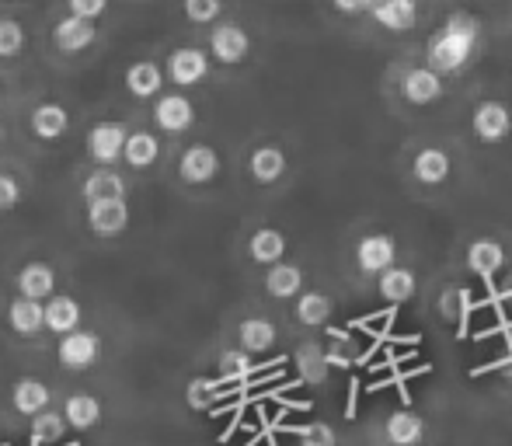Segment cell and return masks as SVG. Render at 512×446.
Returning a JSON list of instances; mask_svg holds the SVG:
<instances>
[{
	"label": "cell",
	"mask_w": 512,
	"mask_h": 446,
	"mask_svg": "<svg viewBox=\"0 0 512 446\" xmlns=\"http://www.w3.org/2000/svg\"><path fill=\"white\" fill-rule=\"evenodd\" d=\"M478 46H481L478 21H474L471 14H453V18H446V25L429 39L425 60H429V67L439 70V74H457V70H464L467 63L474 60Z\"/></svg>",
	"instance_id": "obj_1"
},
{
	"label": "cell",
	"mask_w": 512,
	"mask_h": 446,
	"mask_svg": "<svg viewBox=\"0 0 512 446\" xmlns=\"http://www.w3.org/2000/svg\"><path fill=\"white\" fill-rule=\"evenodd\" d=\"M209 53H213L216 63H223V67H237V63H244L251 53L248 32H244L241 25H234V21H223V25H216L213 35H209Z\"/></svg>",
	"instance_id": "obj_2"
},
{
	"label": "cell",
	"mask_w": 512,
	"mask_h": 446,
	"mask_svg": "<svg viewBox=\"0 0 512 446\" xmlns=\"http://www.w3.org/2000/svg\"><path fill=\"white\" fill-rule=\"evenodd\" d=\"M126 126L122 122H98L95 129L88 133V154L91 161H98L102 168H108V164H115L122 154H126Z\"/></svg>",
	"instance_id": "obj_3"
},
{
	"label": "cell",
	"mask_w": 512,
	"mask_h": 446,
	"mask_svg": "<svg viewBox=\"0 0 512 446\" xmlns=\"http://www.w3.org/2000/svg\"><path fill=\"white\" fill-rule=\"evenodd\" d=\"M98 356H102V338L95 332H70L60 338V363L67 366V370H91V366L98 363Z\"/></svg>",
	"instance_id": "obj_4"
},
{
	"label": "cell",
	"mask_w": 512,
	"mask_h": 446,
	"mask_svg": "<svg viewBox=\"0 0 512 446\" xmlns=\"http://www.w3.org/2000/svg\"><path fill=\"white\" fill-rule=\"evenodd\" d=\"M471 129L481 143H502L512 133V112L502 102H481L471 115Z\"/></svg>",
	"instance_id": "obj_5"
},
{
	"label": "cell",
	"mask_w": 512,
	"mask_h": 446,
	"mask_svg": "<svg viewBox=\"0 0 512 446\" xmlns=\"http://www.w3.org/2000/svg\"><path fill=\"white\" fill-rule=\"evenodd\" d=\"M356 262L363 272L380 276V272H387L391 265H398V244H394L391 234H370L356 244Z\"/></svg>",
	"instance_id": "obj_6"
},
{
	"label": "cell",
	"mask_w": 512,
	"mask_h": 446,
	"mask_svg": "<svg viewBox=\"0 0 512 446\" xmlns=\"http://www.w3.org/2000/svg\"><path fill=\"white\" fill-rule=\"evenodd\" d=\"M88 223L98 237H115L129 227V206L126 199H91L88 203Z\"/></svg>",
	"instance_id": "obj_7"
},
{
	"label": "cell",
	"mask_w": 512,
	"mask_h": 446,
	"mask_svg": "<svg viewBox=\"0 0 512 446\" xmlns=\"http://www.w3.org/2000/svg\"><path fill=\"white\" fill-rule=\"evenodd\" d=\"M178 175L189 185L213 182V178L220 175V154H216L213 147H206V143H196V147L185 150L182 161H178Z\"/></svg>",
	"instance_id": "obj_8"
},
{
	"label": "cell",
	"mask_w": 512,
	"mask_h": 446,
	"mask_svg": "<svg viewBox=\"0 0 512 446\" xmlns=\"http://www.w3.org/2000/svg\"><path fill=\"white\" fill-rule=\"evenodd\" d=\"M206 74H209V56L203 53V49L182 46V49H175V53H171L168 77L178 84V88H192V84H199Z\"/></svg>",
	"instance_id": "obj_9"
},
{
	"label": "cell",
	"mask_w": 512,
	"mask_h": 446,
	"mask_svg": "<svg viewBox=\"0 0 512 446\" xmlns=\"http://www.w3.org/2000/svg\"><path fill=\"white\" fill-rule=\"evenodd\" d=\"M401 95L408 98L411 105H432L443 98V74L432 67H415L405 74L401 81Z\"/></svg>",
	"instance_id": "obj_10"
},
{
	"label": "cell",
	"mask_w": 512,
	"mask_h": 446,
	"mask_svg": "<svg viewBox=\"0 0 512 446\" xmlns=\"http://www.w3.org/2000/svg\"><path fill=\"white\" fill-rule=\"evenodd\" d=\"M98 39V28L91 18H77V14H67L63 21H56L53 28V42L63 49V53H81L91 42Z\"/></svg>",
	"instance_id": "obj_11"
},
{
	"label": "cell",
	"mask_w": 512,
	"mask_h": 446,
	"mask_svg": "<svg viewBox=\"0 0 512 446\" xmlns=\"http://www.w3.org/2000/svg\"><path fill=\"white\" fill-rule=\"evenodd\" d=\"M154 122L164 133H185L196 122V109H192V102L185 95H164L154 105Z\"/></svg>",
	"instance_id": "obj_12"
},
{
	"label": "cell",
	"mask_w": 512,
	"mask_h": 446,
	"mask_svg": "<svg viewBox=\"0 0 512 446\" xmlns=\"http://www.w3.org/2000/svg\"><path fill=\"white\" fill-rule=\"evenodd\" d=\"M7 325L14 328L18 335H39L46 328V304L42 300H32V297H21L7 307Z\"/></svg>",
	"instance_id": "obj_13"
},
{
	"label": "cell",
	"mask_w": 512,
	"mask_h": 446,
	"mask_svg": "<svg viewBox=\"0 0 512 446\" xmlns=\"http://www.w3.org/2000/svg\"><path fill=\"white\" fill-rule=\"evenodd\" d=\"M502 265H506V248H502L499 241H474L471 248H467V269L474 272V276L481 279H492L502 272Z\"/></svg>",
	"instance_id": "obj_14"
},
{
	"label": "cell",
	"mask_w": 512,
	"mask_h": 446,
	"mask_svg": "<svg viewBox=\"0 0 512 446\" xmlns=\"http://www.w3.org/2000/svg\"><path fill=\"white\" fill-rule=\"evenodd\" d=\"M373 18L387 28V32H408L418 21L415 0H377L373 4Z\"/></svg>",
	"instance_id": "obj_15"
},
{
	"label": "cell",
	"mask_w": 512,
	"mask_h": 446,
	"mask_svg": "<svg viewBox=\"0 0 512 446\" xmlns=\"http://www.w3.org/2000/svg\"><path fill=\"white\" fill-rule=\"evenodd\" d=\"M46 328L53 335H70L81 328V304L74 297H49L46 304Z\"/></svg>",
	"instance_id": "obj_16"
},
{
	"label": "cell",
	"mask_w": 512,
	"mask_h": 446,
	"mask_svg": "<svg viewBox=\"0 0 512 446\" xmlns=\"http://www.w3.org/2000/svg\"><path fill=\"white\" fill-rule=\"evenodd\" d=\"M53 286H56V272H53V265H46V262H32L18 272L21 297L46 300V297H53Z\"/></svg>",
	"instance_id": "obj_17"
},
{
	"label": "cell",
	"mask_w": 512,
	"mask_h": 446,
	"mask_svg": "<svg viewBox=\"0 0 512 446\" xmlns=\"http://www.w3.org/2000/svg\"><path fill=\"white\" fill-rule=\"evenodd\" d=\"M450 154L439 147H425L415 154V178L422 185H443L450 178Z\"/></svg>",
	"instance_id": "obj_18"
},
{
	"label": "cell",
	"mask_w": 512,
	"mask_h": 446,
	"mask_svg": "<svg viewBox=\"0 0 512 446\" xmlns=\"http://www.w3.org/2000/svg\"><path fill=\"white\" fill-rule=\"evenodd\" d=\"M300 286H304V272H300V265H290V262L269 265V276H265V290H269V297L290 300L300 293Z\"/></svg>",
	"instance_id": "obj_19"
},
{
	"label": "cell",
	"mask_w": 512,
	"mask_h": 446,
	"mask_svg": "<svg viewBox=\"0 0 512 446\" xmlns=\"http://www.w3.org/2000/svg\"><path fill=\"white\" fill-rule=\"evenodd\" d=\"M415 272L411 269H401V265H391L387 272H380V297L387 300V304H408L411 297H415Z\"/></svg>",
	"instance_id": "obj_20"
},
{
	"label": "cell",
	"mask_w": 512,
	"mask_h": 446,
	"mask_svg": "<svg viewBox=\"0 0 512 446\" xmlns=\"http://www.w3.org/2000/svg\"><path fill=\"white\" fill-rule=\"evenodd\" d=\"M67 126H70V115L56 102H46L32 112V133L39 136V140H60V136L67 133Z\"/></svg>",
	"instance_id": "obj_21"
},
{
	"label": "cell",
	"mask_w": 512,
	"mask_h": 446,
	"mask_svg": "<svg viewBox=\"0 0 512 446\" xmlns=\"http://www.w3.org/2000/svg\"><path fill=\"white\" fill-rule=\"evenodd\" d=\"M248 168H251V178H255V182L272 185L286 175V154L279 147H258L255 154H251Z\"/></svg>",
	"instance_id": "obj_22"
},
{
	"label": "cell",
	"mask_w": 512,
	"mask_h": 446,
	"mask_svg": "<svg viewBox=\"0 0 512 446\" xmlns=\"http://www.w3.org/2000/svg\"><path fill=\"white\" fill-rule=\"evenodd\" d=\"M161 84H164L161 67L150 60H140L126 70V88H129V95H136V98H154L157 91H161Z\"/></svg>",
	"instance_id": "obj_23"
},
{
	"label": "cell",
	"mask_w": 512,
	"mask_h": 446,
	"mask_svg": "<svg viewBox=\"0 0 512 446\" xmlns=\"http://www.w3.org/2000/svg\"><path fill=\"white\" fill-rule=\"evenodd\" d=\"M248 251L258 265H276V262H283V255H286V237L279 234L276 227H262V230H255Z\"/></svg>",
	"instance_id": "obj_24"
},
{
	"label": "cell",
	"mask_w": 512,
	"mask_h": 446,
	"mask_svg": "<svg viewBox=\"0 0 512 446\" xmlns=\"http://www.w3.org/2000/svg\"><path fill=\"white\" fill-rule=\"evenodd\" d=\"M11 398H14V408H18L21 415H39V412H46V405H49V387L35 377H25V380L14 384Z\"/></svg>",
	"instance_id": "obj_25"
},
{
	"label": "cell",
	"mask_w": 512,
	"mask_h": 446,
	"mask_svg": "<svg viewBox=\"0 0 512 446\" xmlns=\"http://www.w3.org/2000/svg\"><path fill=\"white\" fill-rule=\"evenodd\" d=\"M425 436V419H418L415 412H394L387 419V440L394 446H418Z\"/></svg>",
	"instance_id": "obj_26"
},
{
	"label": "cell",
	"mask_w": 512,
	"mask_h": 446,
	"mask_svg": "<svg viewBox=\"0 0 512 446\" xmlns=\"http://www.w3.org/2000/svg\"><path fill=\"white\" fill-rule=\"evenodd\" d=\"M63 415H67L70 426L84 433V429H95L98 419H102V401L91 398V394H74V398H67Z\"/></svg>",
	"instance_id": "obj_27"
},
{
	"label": "cell",
	"mask_w": 512,
	"mask_h": 446,
	"mask_svg": "<svg viewBox=\"0 0 512 446\" xmlns=\"http://www.w3.org/2000/svg\"><path fill=\"white\" fill-rule=\"evenodd\" d=\"M237 335H241V349L248 352H269L272 345H276V325L265 318H248L241 321V328H237Z\"/></svg>",
	"instance_id": "obj_28"
},
{
	"label": "cell",
	"mask_w": 512,
	"mask_h": 446,
	"mask_svg": "<svg viewBox=\"0 0 512 446\" xmlns=\"http://www.w3.org/2000/svg\"><path fill=\"white\" fill-rule=\"evenodd\" d=\"M122 157H126L129 168H150L161 157V143H157L154 133H129L126 154Z\"/></svg>",
	"instance_id": "obj_29"
},
{
	"label": "cell",
	"mask_w": 512,
	"mask_h": 446,
	"mask_svg": "<svg viewBox=\"0 0 512 446\" xmlns=\"http://www.w3.org/2000/svg\"><path fill=\"white\" fill-rule=\"evenodd\" d=\"M331 300L324 297V293H304V297L297 300V321L307 328H324L331 321Z\"/></svg>",
	"instance_id": "obj_30"
},
{
	"label": "cell",
	"mask_w": 512,
	"mask_h": 446,
	"mask_svg": "<svg viewBox=\"0 0 512 446\" xmlns=\"http://www.w3.org/2000/svg\"><path fill=\"white\" fill-rule=\"evenodd\" d=\"M126 196V182H122L115 171H95V175H88V182H84V199H119Z\"/></svg>",
	"instance_id": "obj_31"
},
{
	"label": "cell",
	"mask_w": 512,
	"mask_h": 446,
	"mask_svg": "<svg viewBox=\"0 0 512 446\" xmlns=\"http://www.w3.org/2000/svg\"><path fill=\"white\" fill-rule=\"evenodd\" d=\"M67 415H56V412H39L35 415V426H32V436L35 443H56L67 429Z\"/></svg>",
	"instance_id": "obj_32"
},
{
	"label": "cell",
	"mask_w": 512,
	"mask_h": 446,
	"mask_svg": "<svg viewBox=\"0 0 512 446\" xmlns=\"http://www.w3.org/2000/svg\"><path fill=\"white\" fill-rule=\"evenodd\" d=\"M220 370L227 380H241L248 377L251 370H255V363H251V352L248 349H230L220 356Z\"/></svg>",
	"instance_id": "obj_33"
},
{
	"label": "cell",
	"mask_w": 512,
	"mask_h": 446,
	"mask_svg": "<svg viewBox=\"0 0 512 446\" xmlns=\"http://www.w3.org/2000/svg\"><path fill=\"white\" fill-rule=\"evenodd\" d=\"M25 49V28L14 18H0V56H18Z\"/></svg>",
	"instance_id": "obj_34"
},
{
	"label": "cell",
	"mask_w": 512,
	"mask_h": 446,
	"mask_svg": "<svg viewBox=\"0 0 512 446\" xmlns=\"http://www.w3.org/2000/svg\"><path fill=\"white\" fill-rule=\"evenodd\" d=\"M223 11V0H185V18L196 21V25H209Z\"/></svg>",
	"instance_id": "obj_35"
},
{
	"label": "cell",
	"mask_w": 512,
	"mask_h": 446,
	"mask_svg": "<svg viewBox=\"0 0 512 446\" xmlns=\"http://www.w3.org/2000/svg\"><path fill=\"white\" fill-rule=\"evenodd\" d=\"M300 446H335V429L324 422H310L300 429Z\"/></svg>",
	"instance_id": "obj_36"
},
{
	"label": "cell",
	"mask_w": 512,
	"mask_h": 446,
	"mask_svg": "<svg viewBox=\"0 0 512 446\" xmlns=\"http://www.w3.org/2000/svg\"><path fill=\"white\" fill-rule=\"evenodd\" d=\"M21 203V185L11 175H0V213L14 210Z\"/></svg>",
	"instance_id": "obj_37"
},
{
	"label": "cell",
	"mask_w": 512,
	"mask_h": 446,
	"mask_svg": "<svg viewBox=\"0 0 512 446\" xmlns=\"http://www.w3.org/2000/svg\"><path fill=\"white\" fill-rule=\"evenodd\" d=\"M67 7H70V14H77V18H102L105 14V7H108V0H67Z\"/></svg>",
	"instance_id": "obj_38"
},
{
	"label": "cell",
	"mask_w": 512,
	"mask_h": 446,
	"mask_svg": "<svg viewBox=\"0 0 512 446\" xmlns=\"http://www.w3.org/2000/svg\"><path fill=\"white\" fill-rule=\"evenodd\" d=\"M209 391H213V384H209V380H196V384L189 387V405L192 408H206Z\"/></svg>",
	"instance_id": "obj_39"
},
{
	"label": "cell",
	"mask_w": 512,
	"mask_h": 446,
	"mask_svg": "<svg viewBox=\"0 0 512 446\" xmlns=\"http://www.w3.org/2000/svg\"><path fill=\"white\" fill-rule=\"evenodd\" d=\"M331 4H335V11H342V14H363V11H373L377 0H331Z\"/></svg>",
	"instance_id": "obj_40"
},
{
	"label": "cell",
	"mask_w": 512,
	"mask_h": 446,
	"mask_svg": "<svg viewBox=\"0 0 512 446\" xmlns=\"http://www.w3.org/2000/svg\"><path fill=\"white\" fill-rule=\"evenodd\" d=\"M0 140H4V126H0Z\"/></svg>",
	"instance_id": "obj_41"
}]
</instances>
